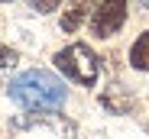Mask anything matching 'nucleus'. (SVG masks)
I'll use <instances>...</instances> for the list:
<instances>
[{"label": "nucleus", "mask_w": 149, "mask_h": 139, "mask_svg": "<svg viewBox=\"0 0 149 139\" xmlns=\"http://www.w3.org/2000/svg\"><path fill=\"white\" fill-rule=\"evenodd\" d=\"M29 7L36 13H52V10H58V0H29Z\"/></svg>", "instance_id": "obj_7"}, {"label": "nucleus", "mask_w": 149, "mask_h": 139, "mask_svg": "<svg viewBox=\"0 0 149 139\" xmlns=\"http://www.w3.org/2000/svg\"><path fill=\"white\" fill-rule=\"evenodd\" d=\"M127 23V0H97V10L91 13V33L97 39H110Z\"/></svg>", "instance_id": "obj_3"}, {"label": "nucleus", "mask_w": 149, "mask_h": 139, "mask_svg": "<svg viewBox=\"0 0 149 139\" xmlns=\"http://www.w3.org/2000/svg\"><path fill=\"white\" fill-rule=\"evenodd\" d=\"M101 104H104L107 110H113V113H127V110H130V100H127V97H120V94H117V87L110 91V94L101 97Z\"/></svg>", "instance_id": "obj_6"}, {"label": "nucleus", "mask_w": 149, "mask_h": 139, "mask_svg": "<svg viewBox=\"0 0 149 139\" xmlns=\"http://www.w3.org/2000/svg\"><path fill=\"white\" fill-rule=\"evenodd\" d=\"M55 68L65 75V78H71V81H78V84H84V87H91V84H97V75H101V65H97V55L88 49L84 42H71V45H65L62 52H55Z\"/></svg>", "instance_id": "obj_2"}, {"label": "nucleus", "mask_w": 149, "mask_h": 139, "mask_svg": "<svg viewBox=\"0 0 149 139\" xmlns=\"http://www.w3.org/2000/svg\"><path fill=\"white\" fill-rule=\"evenodd\" d=\"M88 10H91V0H74V3L62 13V29H65V33H74V29L88 19Z\"/></svg>", "instance_id": "obj_4"}, {"label": "nucleus", "mask_w": 149, "mask_h": 139, "mask_svg": "<svg viewBox=\"0 0 149 139\" xmlns=\"http://www.w3.org/2000/svg\"><path fill=\"white\" fill-rule=\"evenodd\" d=\"M130 65L136 68V71H149V29L133 42V49H130Z\"/></svg>", "instance_id": "obj_5"}, {"label": "nucleus", "mask_w": 149, "mask_h": 139, "mask_svg": "<svg viewBox=\"0 0 149 139\" xmlns=\"http://www.w3.org/2000/svg\"><path fill=\"white\" fill-rule=\"evenodd\" d=\"M0 3H7V0H0Z\"/></svg>", "instance_id": "obj_9"}, {"label": "nucleus", "mask_w": 149, "mask_h": 139, "mask_svg": "<svg viewBox=\"0 0 149 139\" xmlns=\"http://www.w3.org/2000/svg\"><path fill=\"white\" fill-rule=\"evenodd\" d=\"M7 94L26 113H58L68 100V87L58 75L45 71V68H29L7 84Z\"/></svg>", "instance_id": "obj_1"}, {"label": "nucleus", "mask_w": 149, "mask_h": 139, "mask_svg": "<svg viewBox=\"0 0 149 139\" xmlns=\"http://www.w3.org/2000/svg\"><path fill=\"white\" fill-rule=\"evenodd\" d=\"M13 65H16V52L0 42V68H13Z\"/></svg>", "instance_id": "obj_8"}]
</instances>
